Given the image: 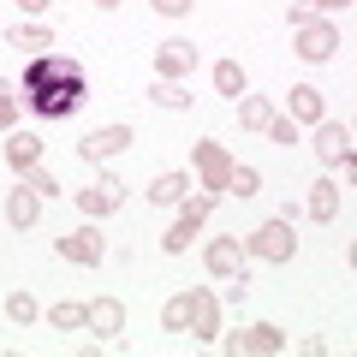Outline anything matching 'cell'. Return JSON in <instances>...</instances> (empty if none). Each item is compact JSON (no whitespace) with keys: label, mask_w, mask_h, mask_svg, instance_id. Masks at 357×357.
Wrapping results in <instances>:
<instances>
[{"label":"cell","mask_w":357,"mask_h":357,"mask_svg":"<svg viewBox=\"0 0 357 357\" xmlns=\"http://www.w3.org/2000/svg\"><path fill=\"white\" fill-rule=\"evenodd\" d=\"M89 96V72L72 54H36L24 66V107L36 119H72Z\"/></svg>","instance_id":"obj_1"},{"label":"cell","mask_w":357,"mask_h":357,"mask_svg":"<svg viewBox=\"0 0 357 357\" xmlns=\"http://www.w3.org/2000/svg\"><path fill=\"white\" fill-rule=\"evenodd\" d=\"M244 256H262V262H292L298 256V232H292V215H274L244 238Z\"/></svg>","instance_id":"obj_2"},{"label":"cell","mask_w":357,"mask_h":357,"mask_svg":"<svg viewBox=\"0 0 357 357\" xmlns=\"http://www.w3.org/2000/svg\"><path fill=\"white\" fill-rule=\"evenodd\" d=\"M220 203V191H203V197H185V208H178V220L167 227V238H161V250L167 256H185L191 250V238H197V227H203V215Z\"/></svg>","instance_id":"obj_3"},{"label":"cell","mask_w":357,"mask_h":357,"mask_svg":"<svg viewBox=\"0 0 357 357\" xmlns=\"http://www.w3.org/2000/svg\"><path fill=\"white\" fill-rule=\"evenodd\" d=\"M220 340H227L232 357H280V351H286V333L274 328V321H250V328L220 333Z\"/></svg>","instance_id":"obj_4"},{"label":"cell","mask_w":357,"mask_h":357,"mask_svg":"<svg viewBox=\"0 0 357 357\" xmlns=\"http://www.w3.org/2000/svg\"><path fill=\"white\" fill-rule=\"evenodd\" d=\"M292 30H298V60H310V66H328L333 54L345 48V36L328 18H304V24H292Z\"/></svg>","instance_id":"obj_5"},{"label":"cell","mask_w":357,"mask_h":357,"mask_svg":"<svg viewBox=\"0 0 357 357\" xmlns=\"http://www.w3.org/2000/svg\"><path fill=\"white\" fill-rule=\"evenodd\" d=\"M191 161H197V178H203V191H227V173H232V155L220 149L215 137L191 143Z\"/></svg>","instance_id":"obj_6"},{"label":"cell","mask_w":357,"mask_h":357,"mask_svg":"<svg viewBox=\"0 0 357 357\" xmlns=\"http://www.w3.org/2000/svg\"><path fill=\"white\" fill-rule=\"evenodd\" d=\"M54 250L66 256V262H77V268H96L107 256V244H102V232H96V220L89 227H77V232H66V238H54Z\"/></svg>","instance_id":"obj_7"},{"label":"cell","mask_w":357,"mask_h":357,"mask_svg":"<svg viewBox=\"0 0 357 357\" xmlns=\"http://www.w3.org/2000/svg\"><path fill=\"white\" fill-rule=\"evenodd\" d=\"M316 155H321V167H345L351 161V126H340V119H316Z\"/></svg>","instance_id":"obj_8"},{"label":"cell","mask_w":357,"mask_h":357,"mask_svg":"<svg viewBox=\"0 0 357 357\" xmlns=\"http://www.w3.org/2000/svg\"><path fill=\"white\" fill-rule=\"evenodd\" d=\"M126 203V178H114V173H102L89 191H77V208H84L89 220H102V215H114V208Z\"/></svg>","instance_id":"obj_9"},{"label":"cell","mask_w":357,"mask_h":357,"mask_svg":"<svg viewBox=\"0 0 357 357\" xmlns=\"http://www.w3.org/2000/svg\"><path fill=\"white\" fill-rule=\"evenodd\" d=\"M191 72H197V48L185 36H167L161 48H155V77H178V84H185Z\"/></svg>","instance_id":"obj_10"},{"label":"cell","mask_w":357,"mask_h":357,"mask_svg":"<svg viewBox=\"0 0 357 357\" xmlns=\"http://www.w3.org/2000/svg\"><path fill=\"white\" fill-rule=\"evenodd\" d=\"M131 143H137V137H131V126H102V131H89V137L77 143V155H84V161L96 167V161H107V155L131 149Z\"/></svg>","instance_id":"obj_11"},{"label":"cell","mask_w":357,"mask_h":357,"mask_svg":"<svg viewBox=\"0 0 357 357\" xmlns=\"http://www.w3.org/2000/svg\"><path fill=\"white\" fill-rule=\"evenodd\" d=\"M84 328L96 333V340L126 333V304H119V298H96V304H84Z\"/></svg>","instance_id":"obj_12"},{"label":"cell","mask_w":357,"mask_h":357,"mask_svg":"<svg viewBox=\"0 0 357 357\" xmlns=\"http://www.w3.org/2000/svg\"><path fill=\"white\" fill-rule=\"evenodd\" d=\"M203 268L215 274V280H232V274H244V238H215L203 250Z\"/></svg>","instance_id":"obj_13"},{"label":"cell","mask_w":357,"mask_h":357,"mask_svg":"<svg viewBox=\"0 0 357 357\" xmlns=\"http://www.w3.org/2000/svg\"><path fill=\"white\" fill-rule=\"evenodd\" d=\"M191 340H220V304L215 292H203V286H191Z\"/></svg>","instance_id":"obj_14"},{"label":"cell","mask_w":357,"mask_h":357,"mask_svg":"<svg viewBox=\"0 0 357 357\" xmlns=\"http://www.w3.org/2000/svg\"><path fill=\"white\" fill-rule=\"evenodd\" d=\"M286 119H298V126H316V119H328V102H321V89H316V84L286 89Z\"/></svg>","instance_id":"obj_15"},{"label":"cell","mask_w":357,"mask_h":357,"mask_svg":"<svg viewBox=\"0 0 357 357\" xmlns=\"http://www.w3.org/2000/svg\"><path fill=\"white\" fill-rule=\"evenodd\" d=\"M0 42H6V48H18V54H30V60H36V54H54V30L36 24V18H30V24H13Z\"/></svg>","instance_id":"obj_16"},{"label":"cell","mask_w":357,"mask_h":357,"mask_svg":"<svg viewBox=\"0 0 357 357\" xmlns=\"http://www.w3.org/2000/svg\"><path fill=\"white\" fill-rule=\"evenodd\" d=\"M6 220H13L18 232H30V227H36V220H42V197L30 191V185H18V191L6 197Z\"/></svg>","instance_id":"obj_17"},{"label":"cell","mask_w":357,"mask_h":357,"mask_svg":"<svg viewBox=\"0 0 357 357\" xmlns=\"http://www.w3.org/2000/svg\"><path fill=\"white\" fill-rule=\"evenodd\" d=\"M333 215H340V191H333V173H321L316 185H310V220H321V227H328Z\"/></svg>","instance_id":"obj_18"},{"label":"cell","mask_w":357,"mask_h":357,"mask_svg":"<svg viewBox=\"0 0 357 357\" xmlns=\"http://www.w3.org/2000/svg\"><path fill=\"white\" fill-rule=\"evenodd\" d=\"M6 161H13L18 173L36 167V161H42V137H36V131H13V137H6Z\"/></svg>","instance_id":"obj_19"},{"label":"cell","mask_w":357,"mask_h":357,"mask_svg":"<svg viewBox=\"0 0 357 357\" xmlns=\"http://www.w3.org/2000/svg\"><path fill=\"white\" fill-rule=\"evenodd\" d=\"M244 89H250V77H244L238 60H215V96H227V102H238Z\"/></svg>","instance_id":"obj_20"},{"label":"cell","mask_w":357,"mask_h":357,"mask_svg":"<svg viewBox=\"0 0 357 357\" xmlns=\"http://www.w3.org/2000/svg\"><path fill=\"white\" fill-rule=\"evenodd\" d=\"M185 197H191V178H185V173H161V178L149 185V203H161V208L185 203Z\"/></svg>","instance_id":"obj_21"},{"label":"cell","mask_w":357,"mask_h":357,"mask_svg":"<svg viewBox=\"0 0 357 357\" xmlns=\"http://www.w3.org/2000/svg\"><path fill=\"white\" fill-rule=\"evenodd\" d=\"M268 119H274V102L268 96H238V126L244 131H268Z\"/></svg>","instance_id":"obj_22"},{"label":"cell","mask_w":357,"mask_h":357,"mask_svg":"<svg viewBox=\"0 0 357 357\" xmlns=\"http://www.w3.org/2000/svg\"><path fill=\"white\" fill-rule=\"evenodd\" d=\"M149 102L155 107H191V89L178 84V77H155V84H149Z\"/></svg>","instance_id":"obj_23"},{"label":"cell","mask_w":357,"mask_h":357,"mask_svg":"<svg viewBox=\"0 0 357 357\" xmlns=\"http://www.w3.org/2000/svg\"><path fill=\"white\" fill-rule=\"evenodd\" d=\"M161 328H167V333H185V328H191V292L167 298V310H161Z\"/></svg>","instance_id":"obj_24"},{"label":"cell","mask_w":357,"mask_h":357,"mask_svg":"<svg viewBox=\"0 0 357 357\" xmlns=\"http://www.w3.org/2000/svg\"><path fill=\"white\" fill-rule=\"evenodd\" d=\"M227 191H232V197H256V191H262V173H256V167H238V161H232Z\"/></svg>","instance_id":"obj_25"},{"label":"cell","mask_w":357,"mask_h":357,"mask_svg":"<svg viewBox=\"0 0 357 357\" xmlns=\"http://www.w3.org/2000/svg\"><path fill=\"white\" fill-rule=\"evenodd\" d=\"M6 316H13L18 328H30V321L42 316V304H36V298H30V292H13V298H6Z\"/></svg>","instance_id":"obj_26"},{"label":"cell","mask_w":357,"mask_h":357,"mask_svg":"<svg viewBox=\"0 0 357 357\" xmlns=\"http://www.w3.org/2000/svg\"><path fill=\"white\" fill-rule=\"evenodd\" d=\"M48 321H54V328H84V304H72V298H60V304L48 310Z\"/></svg>","instance_id":"obj_27"},{"label":"cell","mask_w":357,"mask_h":357,"mask_svg":"<svg viewBox=\"0 0 357 357\" xmlns=\"http://www.w3.org/2000/svg\"><path fill=\"white\" fill-rule=\"evenodd\" d=\"M268 137L280 143V149H292V143H298V119H286V114H274V119H268Z\"/></svg>","instance_id":"obj_28"},{"label":"cell","mask_w":357,"mask_h":357,"mask_svg":"<svg viewBox=\"0 0 357 357\" xmlns=\"http://www.w3.org/2000/svg\"><path fill=\"white\" fill-rule=\"evenodd\" d=\"M24 185H30V191H36V197H54V191H60V185H54V173H48V167H24Z\"/></svg>","instance_id":"obj_29"},{"label":"cell","mask_w":357,"mask_h":357,"mask_svg":"<svg viewBox=\"0 0 357 357\" xmlns=\"http://www.w3.org/2000/svg\"><path fill=\"white\" fill-rule=\"evenodd\" d=\"M18 126V96L6 89V77H0V131H13Z\"/></svg>","instance_id":"obj_30"},{"label":"cell","mask_w":357,"mask_h":357,"mask_svg":"<svg viewBox=\"0 0 357 357\" xmlns=\"http://www.w3.org/2000/svg\"><path fill=\"white\" fill-rule=\"evenodd\" d=\"M149 6H155V13H161V18H185V13H191V6H197V0H149Z\"/></svg>","instance_id":"obj_31"},{"label":"cell","mask_w":357,"mask_h":357,"mask_svg":"<svg viewBox=\"0 0 357 357\" xmlns=\"http://www.w3.org/2000/svg\"><path fill=\"white\" fill-rule=\"evenodd\" d=\"M310 13H340V6H351V0H304Z\"/></svg>","instance_id":"obj_32"},{"label":"cell","mask_w":357,"mask_h":357,"mask_svg":"<svg viewBox=\"0 0 357 357\" xmlns=\"http://www.w3.org/2000/svg\"><path fill=\"white\" fill-rule=\"evenodd\" d=\"M18 6H24V13H48L54 0H18Z\"/></svg>","instance_id":"obj_33"},{"label":"cell","mask_w":357,"mask_h":357,"mask_svg":"<svg viewBox=\"0 0 357 357\" xmlns=\"http://www.w3.org/2000/svg\"><path fill=\"white\" fill-rule=\"evenodd\" d=\"M96 6H119V0H96Z\"/></svg>","instance_id":"obj_34"}]
</instances>
